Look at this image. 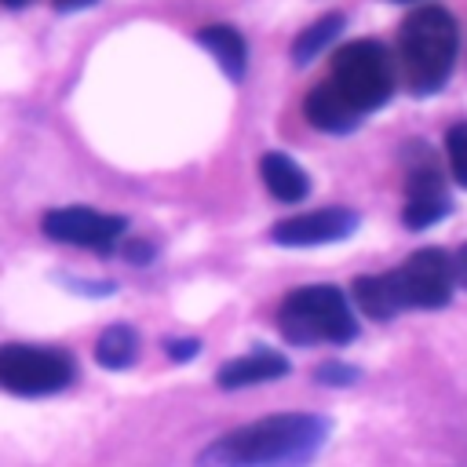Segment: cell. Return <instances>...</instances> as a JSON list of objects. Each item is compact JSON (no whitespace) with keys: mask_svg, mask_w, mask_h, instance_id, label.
<instances>
[{"mask_svg":"<svg viewBox=\"0 0 467 467\" xmlns=\"http://www.w3.org/2000/svg\"><path fill=\"white\" fill-rule=\"evenodd\" d=\"M99 0H55V11H80V7H91Z\"/></svg>","mask_w":467,"mask_h":467,"instance_id":"21","label":"cell"},{"mask_svg":"<svg viewBox=\"0 0 467 467\" xmlns=\"http://www.w3.org/2000/svg\"><path fill=\"white\" fill-rule=\"evenodd\" d=\"M197 44L219 62V69H223L226 77H234V80L244 77V66H248V44H244V36H241L234 26H223V22H215V26H201V29H197Z\"/></svg>","mask_w":467,"mask_h":467,"instance_id":"12","label":"cell"},{"mask_svg":"<svg viewBox=\"0 0 467 467\" xmlns=\"http://www.w3.org/2000/svg\"><path fill=\"white\" fill-rule=\"evenodd\" d=\"M358 376H361V368H354L347 361H321L314 368V379L325 387H350V383H358Z\"/></svg>","mask_w":467,"mask_h":467,"instance_id":"17","label":"cell"},{"mask_svg":"<svg viewBox=\"0 0 467 467\" xmlns=\"http://www.w3.org/2000/svg\"><path fill=\"white\" fill-rule=\"evenodd\" d=\"M124 255H128L135 266H142V263L153 259V244H146V241H128V237H124Z\"/></svg>","mask_w":467,"mask_h":467,"instance_id":"19","label":"cell"},{"mask_svg":"<svg viewBox=\"0 0 467 467\" xmlns=\"http://www.w3.org/2000/svg\"><path fill=\"white\" fill-rule=\"evenodd\" d=\"M405 157H409V179H405L401 223L409 230H427L452 212V201H449L445 179H441V171H438V164L423 142H409Z\"/></svg>","mask_w":467,"mask_h":467,"instance_id":"7","label":"cell"},{"mask_svg":"<svg viewBox=\"0 0 467 467\" xmlns=\"http://www.w3.org/2000/svg\"><path fill=\"white\" fill-rule=\"evenodd\" d=\"M164 350L171 361H190V358H197L201 343L197 339H164Z\"/></svg>","mask_w":467,"mask_h":467,"instance_id":"18","label":"cell"},{"mask_svg":"<svg viewBox=\"0 0 467 467\" xmlns=\"http://www.w3.org/2000/svg\"><path fill=\"white\" fill-rule=\"evenodd\" d=\"M0 4H7V7H26L29 0H0Z\"/></svg>","mask_w":467,"mask_h":467,"instance_id":"22","label":"cell"},{"mask_svg":"<svg viewBox=\"0 0 467 467\" xmlns=\"http://www.w3.org/2000/svg\"><path fill=\"white\" fill-rule=\"evenodd\" d=\"M135 358H139V336L131 325H109L95 343V361L109 372L135 365Z\"/></svg>","mask_w":467,"mask_h":467,"instance_id":"14","label":"cell"},{"mask_svg":"<svg viewBox=\"0 0 467 467\" xmlns=\"http://www.w3.org/2000/svg\"><path fill=\"white\" fill-rule=\"evenodd\" d=\"M456 51H460V26L438 4L416 7L398 29V58L412 95H434L449 80L456 66Z\"/></svg>","mask_w":467,"mask_h":467,"instance_id":"3","label":"cell"},{"mask_svg":"<svg viewBox=\"0 0 467 467\" xmlns=\"http://www.w3.org/2000/svg\"><path fill=\"white\" fill-rule=\"evenodd\" d=\"M361 215L354 208L332 204V208H317V212H303V215H288L281 223L270 226V241L285 244V248H314V244H332V241H347L358 230Z\"/></svg>","mask_w":467,"mask_h":467,"instance_id":"9","label":"cell"},{"mask_svg":"<svg viewBox=\"0 0 467 467\" xmlns=\"http://www.w3.org/2000/svg\"><path fill=\"white\" fill-rule=\"evenodd\" d=\"M452 255L441 248L412 252L398 270L368 274L354 281V303L372 321H390L401 310H438L452 299Z\"/></svg>","mask_w":467,"mask_h":467,"instance_id":"2","label":"cell"},{"mask_svg":"<svg viewBox=\"0 0 467 467\" xmlns=\"http://www.w3.org/2000/svg\"><path fill=\"white\" fill-rule=\"evenodd\" d=\"M398 4H409V0H398Z\"/></svg>","mask_w":467,"mask_h":467,"instance_id":"23","label":"cell"},{"mask_svg":"<svg viewBox=\"0 0 467 467\" xmlns=\"http://www.w3.org/2000/svg\"><path fill=\"white\" fill-rule=\"evenodd\" d=\"M339 33H343V15H339V11H332V15L317 18V22H310V26L296 36V44H292V62H296V66H310Z\"/></svg>","mask_w":467,"mask_h":467,"instance_id":"15","label":"cell"},{"mask_svg":"<svg viewBox=\"0 0 467 467\" xmlns=\"http://www.w3.org/2000/svg\"><path fill=\"white\" fill-rule=\"evenodd\" d=\"M328 438V420L314 412H274L244 423L208 449L197 467H306Z\"/></svg>","mask_w":467,"mask_h":467,"instance_id":"1","label":"cell"},{"mask_svg":"<svg viewBox=\"0 0 467 467\" xmlns=\"http://www.w3.org/2000/svg\"><path fill=\"white\" fill-rule=\"evenodd\" d=\"M40 226L51 241L73 244V248H91V252H113L128 237V219L124 215L95 212L88 204L51 208V212H44Z\"/></svg>","mask_w":467,"mask_h":467,"instance_id":"8","label":"cell"},{"mask_svg":"<svg viewBox=\"0 0 467 467\" xmlns=\"http://www.w3.org/2000/svg\"><path fill=\"white\" fill-rule=\"evenodd\" d=\"M277 328L296 347H314V343L343 347L358 336L354 310L336 285L292 288L277 306Z\"/></svg>","mask_w":467,"mask_h":467,"instance_id":"4","label":"cell"},{"mask_svg":"<svg viewBox=\"0 0 467 467\" xmlns=\"http://www.w3.org/2000/svg\"><path fill=\"white\" fill-rule=\"evenodd\" d=\"M288 358L270 350V347H255L234 361H226L219 372H215V383L223 390H241V387H255V383H270V379H281L288 376Z\"/></svg>","mask_w":467,"mask_h":467,"instance_id":"10","label":"cell"},{"mask_svg":"<svg viewBox=\"0 0 467 467\" xmlns=\"http://www.w3.org/2000/svg\"><path fill=\"white\" fill-rule=\"evenodd\" d=\"M452 274H456V285L467 288V244H460V252L452 255Z\"/></svg>","mask_w":467,"mask_h":467,"instance_id":"20","label":"cell"},{"mask_svg":"<svg viewBox=\"0 0 467 467\" xmlns=\"http://www.w3.org/2000/svg\"><path fill=\"white\" fill-rule=\"evenodd\" d=\"M445 153H449L452 179L467 190V120H460V124H452L445 131Z\"/></svg>","mask_w":467,"mask_h":467,"instance_id":"16","label":"cell"},{"mask_svg":"<svg viewBox=\"0 0 467 467\" xmlns=\"http://www.w3.org/2000/svg\"><path fill=\"white\" fill-rule=\"evenodd\" d=\"M259 175H263L266 190H270L277 201H285V204H296V201H303V197L310 193V179H306V171H303L288 153H281V150L263 153V161H259Z\"/></svg>","mask_w":467,"mask_h":467,"instance_id":"13","label":"cell"},{"mask_svg":"<svg viewBox=\"0 0 467 467\" xmlns=\"http://www.w3.org/2000/svg\"><path fill=\"white\" fill-rule=\"evenodd\" d=\"M77 365L62 347L36 343H4L0 347V390L18 398L58 394L73 383Z\"/></svg>","mask_w":467,"mask_h":467,"instance_id":"6","label":"cell"},{"mask_svg":"<svg viewBox=\"0 0 467 467\" xmlns=\"http://www.w3.org/2000/svg\"><path fill=\"white\" fill-rule=\"evenodd\" d=\"M328 84L365 117L394 95V62L379 40H350L332 55Z\"/></svg>","mask_w":467,"mask_h":467,"instance_id":"5","label":"cell"},{"mask_svg":"<svg viewBox=\"0 0 467 467\" xmlns=\"http://www.w3.org/2000/svg\"><path fill=\"white\" fill-rule=\"evenodd\" d=\"M303 113H306V120L314 128H321L328 135H347V131H354L361 124V113L328 80H321V84L310 88V95L303 99Z\"/></svg>","mask_w":467,"mask_h":467,"instance_id":"11","label":"cell"}]
</instances>
